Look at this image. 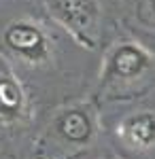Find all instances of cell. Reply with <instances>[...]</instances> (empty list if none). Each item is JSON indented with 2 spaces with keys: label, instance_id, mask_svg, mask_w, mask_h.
<instances>
[{
  "label": "cell",
  "instance_id": "obj_6",
  "mask_svg": "<svg viewBox=\"0 0 155 159\" xmlns=\"http://www.w3.org/2000/svg\"><path fill=\"white\" fill-rule=\"evenodd\" d=\"M24 108V91L15 76L0 68V117L15 119Z\"/></svg>",
  "mask_w": 155,
  "mask_h": 159
},
{
  "label": "cell",
  "instance_id": "obj_1",
  "mask_svg": "<svg viewBox=\"0 0 155 159\" xmlns=\"http://www.w3.org/2000/svg\"><path fill=\"white\" fill-rule=\"evenodd\" d=\"M49 15L83 47L94 49L100 34V0H45Z\"/></svg>",
  "mask_w": 155,
  "mask_h": 159
},
{
  "label": "cell",
  "instance_id": "obj_5",
  "mask_svg": "<svg viewBox=\"0 0 155 159\" xmlns=\"http://www.w3.org/2000/svg\"><path fill=\"white\" fill-rule=\"evenodd\" d=\"M123 136L136 148H149L155 144V115L140 112L123 123Z\"/></svg>",
  "mask_w": 155,
  "mask_h": 159
},
{
  "label": "cell",
  "instance_id": "obj_2",
  "mask_svg": "<svg viewBox=\"0 0 155 159\" xmlns=\"http://www.w3.org/2000/svg\"><path fill=\"white\" fill-rule=\"evenodd\" d=\"M2 40L7 49L26 64H43L49 57L47 32L32 19H17L4 28Z\"/></svg>",
  "mask_w": 155,
  "mask_h": 159
},
{
  "label": "cell",
  "instance_id": "obj_4",
  "mask_svg": "<svg viewBox=\"0 0 155 159\" xmlns=\"http://www.w3.org/2000/svg\"><path fill=\"white\" fill-rule=\"evenodd\" d=\"M55 127H58L62 138L72 142V144H85V142H89V138L94 134V125H92L89 115L79 108L64 112L58 119Z\"/></svg>",
  "mask_w": 155,
  "mask_h": 159
},
{
  "label": "cell",
  "instance_id": "obj_3",
  "mask_svg": "<svg viewBox=\"0 0 155 159\" xmlns=\"http://www.w3.org/2000/svg\"><path fill=\"white\" fill-rule=\"evenodd\" d=\"M151 55L138 43H121L113 47L106 57L104 79L106 81H136L151 68Z\"/></svg>",
  "mask_w": 155,
  "mask_h": 159
},
{
  "label": "cell",
  "instance_id": "obj_7",
  "mask_svg": "<svg viewBox=\"0 0 155 159\" xmlns=\"http://www.w3.org/2000/svg\"><path fill=\"white\" fill-rule=\"evenodd\" d=\"M138 13L147 25H155V0H140Z\"/></svg>",
  "mask_w": 155,
  "mask_h": 159
}]
</instances>
